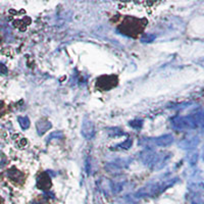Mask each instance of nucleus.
Segmentation results:
<instances>
[{
  "mask_svg": "<svg viewBox=\"0 0 204 204\" xmlns=\"http://www.w3.org/2000/svg\"><path fill=\"white\" fill-rule=\"evenodd\" d=\"M37 185L39 187V189H41V190H49L51 187V180L49 178V176H48V174L44 172V174H40V177L38 179Z\"/></svg>",
  "mask_w": 204,
  "mask_h": 204,
  "instance_id": "4",
  "label": "nucleus"
},
{
  "mask_svg": "<svg viewBox=\"0 0 204 204\" xmlns=\"http://www.w3.org/2000/svg\"><path fill=\"white\" fill-rule=\"evenodd\" d=\"M0 204H2V203H1V202H0Z\"/></svg>",
  "mask_w": 204,
  "mask_h": 204,
  "instance_id": "12",
  "label": "nucleus"
},
{
  "mask_svg": "<svg viewBox=\"0 0 204 204\" xmlns=\"http://www.w3.org/2000/svg\"><path fill=\"white\" fill-rule=\"evenodd\" d=\"M8 176L13 181H18V180H23V174L18 171H16L14 169L8 171Z\"/></svg>",
  "mask_w": 204,
  "mask_h": 204,
  "instance_id": "7",
  "label": "nucleus"
},
{
  "mask_svg": "<svg viewBox=\"0 0 204 204\" xmlns=\"http://www.w3.org/2000/svg\"><path fill=\"white\" fill-rule=\"evenodd\" d=\"M131 145H132V140H130V142L129 143H128V140H127V141H125L123 144H120L118 147H121V148H123V149H129Z\"/></svg>",
  "mask_w": 204,
  "mask_h": 204,
  "instance_id": "9",
  "label": "nucleus"
},
{
  "mask_svg": "<svg viewBox=\"0 0 204 204\" xmlns=\"http://www.w3.org/2000/svg\"><path fill=\"white\" fill-rule=\"evenodd\" d=\"M50 128H51V123L46 120H41L37 123V129L40 135L44 134L46 131L49 130Z\"/></svg>",
  "mask_w": 204,
  "mask_h": 204,
  "instance_id": "5",
  "label": "nucleus"
},
{
  "mask_svg": "<svg viewBox=\"0 0 204 204\" xmlns=\"http://www.w3.org/2000/svg\"><path fill=\"white\" fill-rule=\"evenodd\" d=\"M146 21L135 18H128L121 23L118 27V30L123 34L128 35L130 37H137L139 34L144 30Z\"/></svg>",
  "mask_w": 204,
  "mask_h": 204,
  "instance_id": "1",
  "label": "nucleus"
},
{
  "mask_svg": "<svg viewBox=\"0 0 204 204\" xmlns=\"http://www.w3.org/2000/svg\"><path fill=\"white\" fill-rule=\"evenodd\" d=\"M171 136H163L161 138H157V139H154L153 142L154 144H156L157 146H166V145L169 144L171 143Z\"/></svg>",
  "mask_w": 204,
  "mask_h": 204,
  "instance_id": "6",
  "label": "nucleus"
},
{
  "mask_svg": "<svg viewBox=\"0 0 204 204\" xmlns=\"http://www.w3.org/2000/svg\"><path fill=\"white\" fill-rule=\"evenodd\" d=\"M82 134L87 139H91L95 135V128L91 120H85L83 123V127H82Z\"/></svg>",
  "mask_w": 204,
  "mask_h": 204,
  "instance_id": "3",
  "label": "nucleus"
},
{
  "mask_svg": "<svg viewBox=\"0 0 204 204\" xmlns=\"http://www.w3.org/2000/svg\"><path fill=\"white\" fill-rule=\"evenodd\" d=\"M18 121H19V125H21V127L23 129H28L30 127V120H29L28 118H26V116H21V118H18Z\"/></svg>",
  "mask_w": 204,
  "mask_h": 204,
  "instance_id": "8",
  "label": "nucleus"
},
{
  "mask_svg": "<svg viewBox=\"0 0 204 204\" xmlns=\"http://www.w3.org/2000/svg\"><path fill=\"white\" fill-rule=\"evenodd\" d=\"M3 108H4V104L3 102L0 101V115H2V111H3Z\"/></svg>",
  "mask_w": 204,
  "mask_h": 204,
  "instance_id": "11",
  "label": "nucleus"
},
{
  "mask_svg": "<svg viewBox=\"0 0 204 204\" xmlns=\"http://www.w3.org/2000/svg\"><path fill=\"white\" fill-rule=\"evenodd\" d=\"M0 74H3V75L7 74V67L3 64H1V62H0Z\"/></svg>",
  "mask_w": 204,
  "mask_h": 204,
  "instance_id": "10",
  "label": "nucleus"
},
{
  "mask_svg": "<svg viewBox=\"0 0 204 204\" xmlns=\"http://www.w3.org/2000/svg\"><path fill=\"white\" fill-rule=\"evenodd\" d=\"M118 83V78L115 76H104L98 79L97 87L101 90H109L115 86Z\"/></svg>",
  "mask_w": 204,
  "mask_h": 204,
  "instance_id": "2",
  "label": "nucleus"
}]
</instances>
